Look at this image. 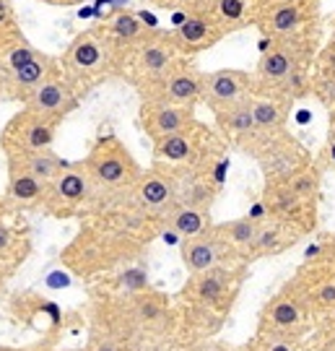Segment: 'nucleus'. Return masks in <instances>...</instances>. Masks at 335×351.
Returning a JSON list of instances; mask_svg holds the SVG:
<instances>
[{"label": "nucleus", "instance_id": "c85d7f7f", "mask_svg": "<svg viewBox=\"0 0 335 351\" xmlns=\"http://www.w3.org/2000/svg\"><path fill=\"white\" fill-rule=\"evenodd\" d=\"M252 8H255L252 0H213L211 16L223 29V34H229L252 21Z\"/></svg>", "mask_w": 335, "mask_h": 351}, {"label": "nucleus", "instance_id": "58836bf2", "mask_svg": "<svg viewBox=\"0 0 335 351\" xmlns=\"http://www.w3.org/2000/svg\"><path fill=\"white\" fill-rule=\"evenodd\" d=\"M327 154H330V162L335 164V133H330V141H327Z\"/></svg>", "mask_w": 335, "mask_h": 351}, {"label": "nucleus", "instance_id": "1a4fd4ad", "mask_svg": "<svg viewBox=\"0 0 335 351\" xmlns=\"http://www.w3.org/2000/svg\"><path fill=\"white\" fill-rule=\"evenodd\" d=\"M182 60H185V55L177 50L172 34H156V32H149L138 45H133L123 55V63L127 65L138 91L162 81L164 75Z\"/></svg>", "mask_w": 335, "mask_h": 351}, {"label": "nucleus", "instance_id": "ea45409f", "mask_svg": "<svg viewBox=\"0 0 335 351\" xmlns=\"http://www.w3.org/2000/svg\"><path fill=\"white\" fill-rule=\"evenodd\" d=\"M45 3H50V5H73L78 0H45Z\"/></svg>", "mask_w": 335, "mask_h": 351}, {"label": "nucleus", "instance_id": "f8f14e48", "mask_svg": "<svg viewBox=\"0 0 335 351\" xmlns=\"http://www.w3.org/2000/svg\"><path fill=\"white\" fill-rule=\"evenodd\" d=\"M291 284L299 289V294L317 315V320L335 317V255L327 261L301 263Z\"/></svg>", "mask_w": 335, "mask_h": 351}, {"label": "nucleus", "instance_id": "e433bc0d", "mask_svg": "<svg viewBox=\"0 0 335 351\" xmlns=\"http://www.w3.org/2000/svg\"><path fill=\"white\" fill-rule=\"evenodd\" d=\"M187 351H236L232 343H223V341H216V339H203V341H195V343H190V349Z\"/></svg>", "mask_w": 335, "mask_h": 351}, {"label": "nucleus", "instance_id": "39448f33", "mask_svg": "<svg viewBox=\"0 0 335 351\" xmlns=\"http://www.w3.org/2000/svg\"><path fill=\"white\" fill-rule=\"evenodd\" d=\"M120 63H123L120 50L104 37V32L99 29V32H84L68 45L60 71L68 78V84L78 91V88H88L99 84L101 78H107L112 71H117Z\"/></svg>", "mask_w": 335, "mask_h": 351}, {"label": "nucleus", "instance_id": "2eb2a0df", "mask_svg": "<svg viewBox=\"0 0 335 351\" xmlns=\"http://www.w3.org/2000/svg\"><path fill=\"white\" fill-rule=\"evenodd\" d=\"M304 8H307L304 0H265L252 19L273 42H288L299 39L307 24Z\"/></svg>", "mask_w": 335, "mask_h": 351}, {"label": "nucleus", "instance_id": "7ed1b4c3", "mask_svg": "<svg viewBox=\"0 0 335 351\" xmlns=\"http://www.w3.org/2000/svg\"><path fill=\"white\" fill-rule=\"evenodd\" d=\"M245 268L247 265H221L187 276L185 287L177 297V315L179 326L195 333V341L211 339V333H219L229 320L245 281Z\"/></svg>", "mask_w": 335, "mask_h": 351}, {"label": "nucleus", "instance_id": "423d86ee", "mask_svg": "<svg viewBox=\"0 0 335 351\" xmlns=\"http://www.w3.org/2000/svg\"><path fill=\"white\" fill-rule=\"evenodd\" d=\"M317 323H320L317 315L310 310V304L299 294V289L291 281H286L284 287L262 304L255 333L278 336V339L294 341L301 346L304 339L317 330Z\"/></svg>", "mask_w": 335, "mask_h": 351}, {"label": "nucleus", "instance_id": "4c0bfd02", "mask_svg": "<svg viewBox=\"0 0 335 351\" xmlns=\"http://www.w3.org/2000/svg\"><path fill=\"white\" fill-rule=\"evenodd\" d=\"M45 349V343H37V346H0V351H42Z\"/></svg>", "mask_w": 335, "mask_h": 351}, {"label": "nucleus", "instance_id": "c9c22d12", "mask_svg": "<svg viewBox=\"0 0 335 351\" xmlns=\"http://www.w3.org/2000/svg\"><path fill=\"white\" fill-rule=\"evenodd\" d=\"M153 3L166 5V8H182L190 16V13H208L213 0H153Z\"/></svg>", "mask_w": 335, "mask_h": 351}, {"label": "nucleus", "instance_id": "a18cd8bd", "mask_svg": "<svg viewBox=\"0 0 335 351\" xmlns=\"http://www.w3.org/2000/svg\"><path fill=\"white\" fill-rule=\"evenodd\" d=\"M310 351H327V349H323V346H314V349H310Z\"/></svg>", "mask_w": 335, "mask_h": 351}, {"label": "nucleus", "instance_id": "37998d69", "mask_svg": "<svg viewBox=\"0 0 335 351\" xmlns=\"http://www.w3.org/2000/svg\"><path fill=\"white\" fill-rule=\"evenodd\" d=\"M330 133H335V110H333V114H330Z\"/></svg>", "mask_w": 335, "mask_h": 351}, {"label": "nucleus", "instance_id": "412c9836", "mask_svg": "<svg viewBox=\"0 0 335 351\" xmlns=\"http://www.w3.org/2000/svg\"><path fill=\"white\" fill-rule=\"evenodd\" d=\"M304 232L297 229V226L286 224V221H278V219H265L258 229V237L249 247L245 263H255L260 258H271V255H281L284 250H288L291 245H297L299 237Z\"/></svg>", "mask_w": 335, "mask_h": 351}, {"label": "nucleus", "instance_id": "393cba45", "mask_svg": "<svg viewBox=\"0 0 335 351\" xmlns=\"http://www.w3.org/2000/svg\"><path fill=\"white\" fill-rule=\"evenodd\" d=\"M164 226L172 229L177 237L193 239V237L206 234V232H211L213 219H211V211L190 208V206H177V208L164 219Z\"/></svg>", "mask_w": 335, "mask_h": 351}, {"label": "nucleus", "instance_id": "b1692460", "mask_svg": "<svg viewBox=\"0 0 335 351\" xmlns=\"http://www.w3.org/2000/svg\"><path fill=\"white\" fill-rule=\"evenodd\" d=\"M101 32H104V37L110 39L112 45L120 50V55H123V47H125V52H127L133 45H138L140 39L146 37L151 29L138 19L136 13L120 11V13H114L110 21L101 26Z\"/></svg>", "mask_w": 335, "mask_h": 351}, {"label": "nucleus", "instance_id": "79ce46f5", "mask_svg": "<svg viewBox=\"0 0 335 351\" xmlns=\"http://www.w3.org/2000/svg\"><path fill=\"white\" fill-rule=\"evenodd\" d=\"M3 294H5V276L0 274V297H3Z\"/></svg>", "mask_w": 335, "mask_h": 351}, {"label": "nucleus", "instance_id": "bb28decb", "mask_svg": "<svg viewBox=\"0 0 335 351\" xmlns=\"http://www.w3.org/2000/svg\"><path fill=\"white\" fill-rule=\"evenodd\" d=\"M45 182H39L37 177H32L29 172L18 169L8 164V188H5V198L16 206H39L45 198Z\"/></svg>", "mask_w": 335, "mask_h": 351}, {"label": "nucleus", "instance_id": "a19ab883", "mask_svg": "<svg viewBox=\"0 0 335 351\" xmlns=\"http://www.w3.org/2000/svg\"><path fill=\"white\" fill-rule=\"evenodd\" d=\"M3 97H5V73L0 71V99H3Z\"/></svg>", "mask_w": 335, "mask_h": 351}, {"label": "nucleus", "instance_id": "f3484780", "mask_svg": "<svg viewBox=\"0 0 335 351\" xmlns=\"http://www.w3.org/2000/svg\"><path fill=\"white\" fill-rule=\"evenodd\" d=\"M255 94V81L245 71L221 68L213 73H203V99L213 112L226 110L236 101H245Z\"/></svg>", "mask_w": 335, "mask_h": 351}, {"label": "nucleus", "instance_id": "5701e85b", "mask_svg": "<svg viewBox=\"0 0 335 351\" xmlns=\"http://www.w3.org/2000/svg\"><path fill=\"white\" fill-rule=\"evenodd\" d=\"M255 128L262 141L284 136L286 123H288V99L275 97V94H252L249 97Z\"/></svg>", "mask_w": 335, "mask_h": 351}, {"label": "nucleus", "instance_id": "aec40b11", "mask_svg": "<svg viewBox=\"0 0 335 351\" xmlns=\"http://www.w3.org/2000/svg\"><path fill=\"white\" fill-rule=\"evenodd\" d=\"M221 37H223V29L216 24L211 11L185 16L172 34L174 45H177V50L182 52V55H195V52L208 50Z\"/></svg>", "mask_w": 335, "mask_h": 351}, {"label": "nucleus", "instance_id": "72a5a7b5", "mask_svg": "<svg viewBox=\"0 0 335 351\" xmlns=\"http://www.w3.org/2000/svg\"><path fill=\"white\" fill-rule=\"evenodd\" d=\"M84 351H130L123 341L112 339L107 333H99V330H91L88 336V346Z\"/></svg>", "mask_w": 335, "mask_h": 351}, {"label": "nucleus", "instance_id": "f704fd0d", "mask_svg": "<svg viewBox=\"0 0 335 351\" xmlns=\"http://www.w3.org/2000/svg\"><path fill=\"white\" fill-rule=\"evenodd\" d=\"M314 346H323L327 351H335V317H325L317 323L314 330Z\"/></svg>", "mask_w": 335, "mask_h": 351}, {"label": "nucleus", "instance_id": "6e6552de", "mask_svg": "<svg viewBox=\"0 0 335 351\" xmlns=\"http://www.w3.org/2000/svg\"><path fill=\"white\" fill-rule=\"evenodd\" d=\"M99 201L101 198L94 188V182H91V177L84 169V164L78 162L68 164L60 175L45 188V198L39 206L55 219H73V216L97 211Z\"/></svg>", "mask_w": 335, "mask_h": 351}, {"label": "nucleus", "instance_id": "6ab92c4d", "mask_svg": "<svg viewBox=\"0 0 335 351\" xmlns=\"http://www.w3.org/2000/svg\"><path fill=\"white\" fill-rule=\"evenodd\" d=\"M216 114V125H219V133L223 138H229L232 143L242 146L247 151L260 149L265 141L260 138L258 128H255V117H252V107H249V97L245 101H236L226 110H219Z\"/></svg>", "mask_w": 335, "mask_h": 351}, {"label": "nucleus", "instance_id": "4468645a", "mask_svg": "<svg viewBox=\"0 0 335 351\" xmlns=\"http://www.w3.org/2000/svg\"><path fill=\"white\" fill-rule=\"evenodd\" d=\"M179 258H182L187 276H195V274L211 271V268H221V265H245L242 258H239V252L213 226L211 232H206L200 237L182 239Z\"/></svg>", "mask_w": 335, "mask_h": 351}, {"label": "nucleus", "instance_id": "2f4dec72", "mask_svg": "<svg viewBox=\"0 0 335 351\" xmlns=\"http://www.w3.org/2000/svg\"><path fill=\"white\" fill-rule=\"evenodd\" d=\"M29 255V242L21 239L5 221H0V271L13 274V268L24 263Z\"/></svg>", "mask_w": 335, "mask_h": 351}, {"label": "nucleus", "instance_id": "ddd939ff", "mask_svg": "<svg viewBox=\"0 0 335 351\" xmlns=\"http://www.w3.org/2000/svg\"><path fill=\"white\" fill-rule=\"evenodd\" d=\"M143 101H162V104H174V107H193L203 99V73L198 68L182 60L174 65L162 81L140 88Z\"/></svg>", "mask_w": 335, "mask_h": 351}, {"label": "nucleus", "instance_id": "f257e3e1", "mask_svg": "<svg viewBox=\"0 0 335 351\" xmlns=\"http://www.w3.org/2000/svg\"><path fill=\"white\" fill-rule=\"evenodd\" d=\"M162 232V224L138 213L136 208L114 211L84 226L62 250V265L78 278H107L127 265H136L149 242Z\"/></svg>", "mask_w": 335, "mask_h": 351}, {"label": "nucleus", "instance_id": "9b49d317", "mask_svg": "<svg viewBox=\"0 0 335 351\" xmlns=\"http://www.w3.org/2000/svg\"><path fill=\"white\" fill-rule=\"evenodd\" d=\"M58 125L60 123L29 112V110H21L18 114H13L5 130H3V136H0L5 156L50 151L55 138H58Z\"/></svg>", "mask_w": 335, "mask_h": 351}, {"label": "nucleus", "instance_id": "c03bdc74", "mask_svg": "<svg viewBox=\"0 0 335 351\" xmlns=\"http://www.w3.org/2000/svg\"><path fill=\"white\" fill-rule=\"evenodd\" d=\"M42 351H58V349H52V341H45V349Z\"/></svg>", "mask_w": 335, "mask_h": 351}, {"label": "nucleus", "instance_id": "a878e982", "mask_svg": "<svg viewBox=\"0 0 335 351\" xmlns=\"http://www.w3.org/2000/svg\"><path fill=\"white\" fill-rule=\"evenodd\" d=\"M8 164L18 167L29 172L32 177H37L39 182L50 185L55 177L60 175L62 169L68 167V162H62L55 151H37V154H18V156H8Z\"/></svg>", "mask_w": 335, "mask_h": 351}, {"label": "nucleus", "instance_id": "f03ea898", "mask_svg": "<svg viewBox=\"0 0 335 351\" xmlns=\"http://www.w3.org/2000/svg\"><path fill=\"white\" fill-rule=\"evenodd\" d=\"M91 330L123 341L130 351H153L179 330V315L172 297L156 289L127 297L104 294L91 307Z\"/></svg>", "mask_w": 335, "mask_h": 351}, {"label": "nucleus", "instance_id": "20e7f679", "mask_svg": "<svg viewBox=\"0 0 335 351\" xmlns=\"http://www.w3.org/2000/svg\"><path fill=\"white\" fill-rule=\"evenodd\" d=\"M81 164L91 177L99 198L125 203H127L130 190L143 172L140 164L136 162V156L127 151V146L117 136H101Z\"/></svg>", "mask_w": 335, "mask_h": 351}, {"label": "nucleus", "instance_id": "4be33fe9", "mask_svg": "<svg viewBox=\"0 0 335 351\" xmlns=\"http://www.w3.org/2000/svg\"><path fill=\"white\" fill-rule=\"evenodd\" d=\"M55 73H60V65L55 63L50 55L39 52L34 60H29L26 65L16 68L11 73H5V97L24 101L39 84H45Z\"/></svg>", "mask_w": 335, "mask_h": 351}, {"label": "nucleus", "instance_id": "dca6fc26", "mask_svg": "<svg viewBox=\"0 0 335 351\" xmlns=\"http://www.w3.org/2000/svg\"><path fill=\"white\" fill-rule=\"evenodd\" d=\"M21 104L29 112L42 114V117L55 120V123H62V117H68L78 107V91L68 84V78L60 71L52 78H47L45 84H39Z\"/></svg>", "mask_w": 335, "mask_h": 351}, {"label": "nucleus", "instance_id": "7c9ffc66", "mask_svg": "<svg viewBox=\"0 0 335 351\" xmlns=\"http://www.w3.org/2000/svg\"><path fill=\"white\" fill-rule=\"evenodd\" d=\"M101 287L110 289L107 294H117V297H127V294H138V291H146L151 289L149 274L143 265H127L123 271L112 274V276L101 278Z\"/></svg>", "mask_w": 335, "mask_h": 351}, {"label": "nucleus", "instance_id": "cd10ccee", "mask_svg": "<svg viewBox=\"0 0 335 351\" xmlns=\"http://www.w3.org/2000/svg\"><path fill=\"white\" fill-rule=\"evenodd\" d=\"M213 229H216V232H219V234H221V237L226 239L236 252H239V258H242V263H245L249 247H252V242H255V237H258L260 224H258V221H252L249 216H239V219L223 221V224H213Z\"/></svg>", "mask_w": 335, "mask_h": 351}, {"label": "nucleus", "instance_id": "473e14b6", "mask_svg": "<svg viewBox=\"0 0 335 351\" xmlns=\"http://www.w3.org/2000/svg\"><path fill=\"white\" fill-rule=\"evenodd\" d=\"M245 351H301V346H299V343H294V341L278 339V336L255 333V339L249 341Z\"/></svg>", "mask_w": 335, "mask_h": 351}, {"label": "nucleus", "instance_id": "0eeeda50", "mask_svg": "<svg viewBox=\"0 0 335 351\" xmlns=\"http://www.w3.org/2000/svg\"><path fill=\"white\" fill-rule=\"evenodd\" d=\"M153 159L166 167H182V169H206L213 172V167L221 162L219 156V141L203 123L174 133L169 138H162L153 143Z\"/></svg>", "mask_w": 335, "mask_h": 351}, {"label": "nucleus", "instance_id": "c756f323", "mask_svg": "<svg viewBox=\"0 0 335 351\" xmlns=\"http://www.w3.org/2000/svg\"><path fill=\"white\" fill-rule=\"evenodd\" d=\"M39 50H34L21 34H0V71L11 73L16 68L26 65L29 60H34Z\"/></svg>", "mask_w": 335, "mask_h": 351}, {"label": "nucleus", "instance_id": "a211bd4d", "mask_svg": "<svg viewBox=\"0 0 335 351\" xmlns=\"http://www.w3.org/2000/svg\"><path fill=\"white\" fill-rule=\"evenodd\" d=\"M195 123L193 107H174L162 101H143L140 104V128L146 130L153 143L162 138H169L174 133H182Z\"/></svg>", "mask_w": 335, "mask_h": 351}, {"label": "nucleus", "instance_id": "9d476101", "mask_svg": "<svg viewBox=\"0 0 335 351\" xmlns=\"http://www.w3.org/2000/svg\"><path fill=\"white\" fill-rule=\"evenodd\" d=\"M127 206L156 224H164V219L177 208V177L172 167L156 162L151 169L140 172L127 195Z\"/></svg>", "mask_w": 335, "mask_h": 351}]
</instances>
